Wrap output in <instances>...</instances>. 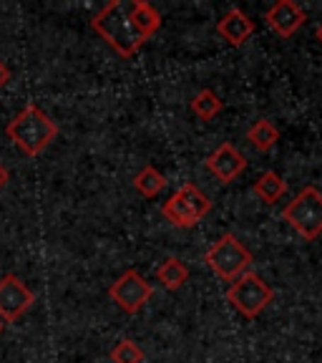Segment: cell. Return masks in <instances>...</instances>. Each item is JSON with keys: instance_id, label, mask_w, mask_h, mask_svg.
<instances>
[{"instance_id": "6da1fadb", "label": "cell", "mask_w": 322, "mask_h": 363, "mask_svg": "<svg viewBox=\"0 0 322 363\" xmlns=\"http://www.w3.org/2000/svg\"><path fill=\"white\" fill-rule=\"evenodd\" d=\"M91 28L96 30V33L111 45L113 51L124 58H131L144 43H146V38L139 33L134 18H131L129 0H111V3H106V6L93 16Z\"/></svg>"}, {"instance_id": "7a4b0ae2", "label": "cell", "mask_w": 322, "mask_h": 363, "mask_svg": "<svg viewBox=\"0 0 322 363\" xmlns=\"http://www.w3.org/2000/svg\"><path fill=\"white\" fill-rule=\"evenodd\" d=\"M11 142L21 149L25 157H38L48 149V144L58 136V124L35 104H28L16 119L6 126Z\"/></svg>"}, {"instance_id": "3957f363", "label": "cell", "mask_w": 322, "mask_h": 363, "mask_svg": "<svg viewBox=\"0 0 322 363\" xmlns=\"http://www.w3.org/2000/svg\"><path fill=\"white\" fill-rule=\"evenodd\" d=\"M204 262L209 265V270L214 272L217 278L222 280H234L244 272H249V265H252V252L239 242L234 235H222L209 250H207V255H204Z\"/></svg>"}, {"instance_id": "277c9868", "label": "cell", "mask_w": 322, "mask_h": 363, "mask_svg": "<svg viewBox=\"0 0 322 363\" xmlns=\"http://www.w3.org/2000/svg\"><path fill=\"white\" fill-rule=\"evenodd\" d=\"M282 217L294 233L305 240L322 235V192L317 187H302L300 194L284 204Z\"/></svg>"}, {"instance_id": "5b68a950", "label": "cell", "mask_w": 322, "mask_h": 363, "mask_svg": "<svg viewBox=\"0 0 322 363\" xmlns=\"http://www.w3.org/2000/svg\"><path fill=\"white\" fill-rule=\"evenodd\" d=\"M212 202L209 197L197 187V184H184L181 189H176L161 207V215L171 222L174 227H194L197 222H202L209 215Z\"/></svg>"}, {"instance_id": "8992f818", "label": "cell", "mask_w": 322, "mask_h": 363, "mask_svg": "<svg viewBox=\"0 0 322 363\" xmlns=\"http://www.w3.org/2000/svg\"><path fill=\"white\" fill-rule=\"evenodd\" d=\"M275 298V290L257 275V272H244L226 290V301L232 303L244 318H257Z\"/></svg>"}, {"instance_id": "52a82bcc", "label": "cell", "mask_w": 322, "mask_h": 363, "mask_svg": "<svg viewBox=\"0 0 322 363\" xmlns=\"http://www.w3.org/2000/svg\"><path fill=\"white\" fill-rule=\"evenodd\" d=\"M108 295H111V301L116 303L121 311L134 315V313H139L151 301L154 288H151V283H146L136 270H126L116 283H111Z\"/></svg>"}, {"instance_id": "ba28073f", "label": "cell", "mask_w": 322, "mask_h": 363, "mask_svg": "<svg viewBox=\"0 0 322 363\" xmlns=\"http://www.w3.org/2000/svg\"><path fill=\"white\" fill-rule=\"evenodd\" d=\"M35 303V295L18 275L0 278V320L3 323H16Z\"/></svg>"}, {"instance_id": "9c48e42d", "label": "cell", "mask_w": 322, "mask_h": 363, "mask_svg": "<svg viewBox=\"0 0 322 363\" xmlns=\"http://www.w3.org/2000/svg\"><path fill=\"white\" fill-rule=\"evenodd\" d=\"M207 169L222 182V184H232L244 169H247V159L232 144H219L207 159Z\"/></svg>"}, {"instance_id": "30bf717a", "label": "cell", "mask_w": 322, "mask_h": 363, "mask_svg": "<svg viewBox=\"0 0 322 363\" xmlns=\"http://www.w3.org/2000/svg\"><path fill=\"white\" fill-rule=\"evenodd\" d=\"M265 21L277 35L289 38V35L297 33V30L305 26L307 16L297 3H292V0H280V3H275V6L265 13Z\"/></svg>"}, {"instance_id": "8fae6325", "label": "cell", "mask_w": 322, "mask_h": 363, "mask_svg": "<svg viewBox=\"0 0 322 363\" xmlns=\"http://www.w3.org/2000/svg\"><path fill=\"white\" fill-rule=\"evenodd\" d=\"M217 33L229 45H242L249 35L255 33V23L249 21L239 8H232V11H226L224 18L217 23Z\"/></svg>"}, {"instance_id": "7c38bea8", "label": "cell", "mask_w": 322, "mask_h": 363, "mask_svg": "<svg viewBox=\"0 0 322 363\" xmlns=\"http://www.w3.org/2000/svg\"><path fill=\"white\" fill-rule=\"evenodd\" d=\"M131 18H134L139 33L146 40L161 28V13H159L151 3H146V0H134V3H131Z\"/></svg>"}, {"instance_id": "4fadbf2b", "label": "cell", "mask_w": 322, "mask_h": 363, "mask_svg": "<svg viewBox=\"0 0 322 363\" xmlns=\"http://www.w3.org/2000/svg\"><path fill=\"white\" fill-rule=\"evenodd\" d=\"M156 278H159V283L164 285L166 290H179L181 285L187 283L189 267L184 265L179 257H169V260H164L161 265H159Z\"/></svg>"}, {"instance_id": "5bb4252c", "label": "cell", "mask_w": 322, "mask_h": 363, "mask_svg": "<svg viewBox=\"0 0 322 363\" xmlns=\"http://www.w3.org/2000/svg\"><path fill=\"white\" fill-rule=\"evenodd\" d=\"M134 187H136V192L144 194V197H159V194L166 189V177L159 169H154V167H144V169L134 177Z\"/></svg>"}, {"instance_id": "9a60e30c", "label": "cell", "mask_w": 322, "mask_h": 363, "mask_svg": "<svg viewBox=\"0 0 322 363\" xmlns=\"http://www.w3.org/2000/svg\"><path fill=\"white\" fill-rule=\"evenodd\" d=\"M255 192L262 202L272 204L287 192V184H284V179L277 174V172H265V174L255 182Z\"/></svg>"}, {"instance_id": "2e32d148", "label": "cell", "mask_w": 322, "mask_h": 363, "mask_svg": "<svg viewBox=\"0 0 322 363\" xmlns=\"http://www.w3.org/2000/svg\"><path fill=\"white\" fill-rule=\"evenodd\" d=\"M247 139L255 144V149H260V152H270V149L280 142V131H277V126L272 124V121L260 119L257 124L249 126Z\"/></svg>"}, {"instance_id": "e0dca14e", "label": "cell", "mask_w": 322, "mask_h": 363, "mask_svg": "<svg viewBox=\"0 0 322 363\" xmlns=\"http://www.w3.org/2000/svg\"><path fill=\"white\" fill-rule=\"evenodd\" d=\"M192 111L197 113L199 119L212 121L217 116V113L222 111V99L217 96V94L212 89H202L197 94V96L192 99Z\"/></svg>"}, {"instance_id": "ac0fdd59", "label": "cell", "mask_w": 322, "mask_h": 363, "mask_svg": "<svg viewBox=\"0 0 322 363\" xmlns=\"http://www.w3.org/2000/svg\"><path fill=\"white\" fill-rule=\"evenodd\" d=\"M111 361L113 363H142L144 361V351L136 346L134 340L124 338V340H119V343L113 346Z\"/></svg>"}, {"instance_id": "d6986e66", "label": "cell", "mask_w": 322, "mask_h": 363, "mask_svg": "<svg viewBox=\"0 0 322 363\" xmlns=\"http://www.w3.org/2000/svg\"><path fill=\"white\" fill-rule=\"evenodd\" d=\"M8 81H11V71H8L6 63L0 61V89H3V86H6Z\"/></svg>"}, {"instance_id": "ffe728a7", "label": "cell", "mask_w": 322, "mask_h": 363, "mask_svg": "<svg viewBox=\"0 0 322 363\" xmlns=\"http://www.w3.org/2000/svg\"><path fill=\"white\" fill-rule=\"evenodd\" d=\"M8 177H11V174H8V169L3 164H0V189H3L8 184Z\"/></svg>"}, {"instance_id": "44dd1931", "label": "cell", "mask_w": 322, "mask_h": 363, "mask_svg": "<svg viewBox=\"0 0 322 363\" xmlns=\"http://www.w3.org/2000/svg\"><path fill=\"white\" fill-rule=\"evenodd\" d=\"M317 40H320V43H322V26H320V28H317Z\"/></svg>"}, {"instance_id": "7402d4cb", "label": "cell", "mask_w": 322, "mask_h": 363, "mask_svg": "<svg viewBox=\"0 0 322 363\" xmlns=\"http://www.w3.org/2000/svg\"><path fill=\"white\" fill-rule=\"evenodd\" d=\"M3 325H6V323H3V320H0V333H3Z\"/></svg>"}]
</instances>
